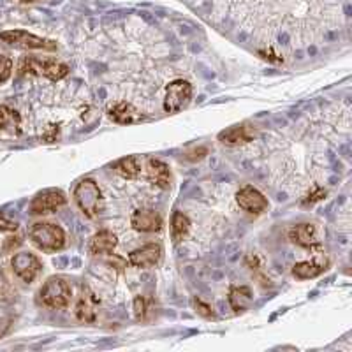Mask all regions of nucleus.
I'll return each instance as SVG.
<instances>
[{"mask_svg":"<svg viewBox=\"0 0 352 352\" xmlns=\"http://www.w3.org/2000/svg\"><path fill=\"white\" fill-rule=\"evenodd\" d=\"M28 238L43 252H56L65 245V232L53 222H36L28 231Z\"/></svg>","mask_w":352,"mask_h":352,"instance_id":"nucleus-1","label":"nucleus"},{"mask_svg":"<svg viewBox=\"0 0 352 352\" xmlns=\"http://www.w3.org/2000/svg\"><path fill=\"white\" fill-rule=\"evenodd\" d=\"M20 74L23 76H44L52 81L64 80L69 74V65L58 60H50V58H36V56H23L18 67Z\"/></svg>","mask_w":352,"mask_h":352,"instance_id":"nucleus-2","label":"nucleus"},{"mask_svg":"<svg viewBox=\"0 0 352 352\" xmlns=\"http://www.w3.org/2000/svg\"><path fill=\"white\" fill-rule=\"evenodd\" d=\"M74 203L78 204V208L83 212L85 217L88 219H96L100 213V204H102V194L97 185L96 180L92 178H83L80 184L74 187Z\"/></svg>","mask_w":352,"mask_h":352,"instance_id":"nucleus-3","label":"nucleus"},{"mask_svg":"<svg viewBox=\"0 0 352 352\" xmlns=\"http://www.w3.org/2000/svg\"><path fill=\"white\" fill-rule=\"evenodd\" d=\"M72 300V289L69 282L62 276H52L44 282L39 291V301L44 307L60 310V308L69 307Z\"/></svg>","mask_w":352,"mask_h":352,"instance_id":"nucleus-4","label":"nucleus"},{"mask_svg":"<svg viewBox=\"0 0 352 352\" xmlns=\"http://www.w3.org/2000/svg\"><path fill=\"white\" fill-rule=\"evenodd\" d=\"M0 39L8 43L9 46L18 50H41V52H55L58 44L52 39L34 36L27 30H6L0 32Z\"/></svg>","mask_w":352,"mask_h":352,"instance_id":"nucleus-5","label":"nucleus"},{"mask_svg":"<svg viewBox=\"0 0 352 352\" xmlns=\"http://www.w3.org/2000/svg\"><path fill=\"white\" fill-rule=\"evenodd\" d=\"M192 94L194 88L188 81H171V83H168V87H166L164 99H162V108H164V111L169 113V115H175V113L187 108L188 102L192 100Z\"/></svg>","mask_w":352,"mask_h":352,"instance_id":"nucleus-6","label":"nucleus"},{"mask_svg":"<svg viewBox=\"0 0 352 352\" xmlns=\"http://www.w3.org/2000/svg\"><path fill=\"white\" fill-rule=\"evenodd\" d=\"M106 113H108V116L115 124L122 125L140 124L146 116L143 109L138 108L131 100H113L111 104L108 106V109H106Z\"/></svg>","mask_w":352,"mask_h":352,"instance_id":"nucleus-7","label":"nucleus"},{"mask_svg":"<svg viewBox=\"0 0 352 352\" xmlns=\"http://www.w3.org/2000/svg\"><path fill=\"white\" fill-rule=\"evenodd\" d=\"M65 203H67V197L62 190L48 188V190H43L34 197L32 203H30V213L32 215H46V213H53L65 206Z\"/></svg>","mask_w":352,"mask_h":352,"instance_id":"nucleus-8","label":"nucleus"},{"mask_svg":"<svg viewBox=\"0 0 352 352\" xmlns=\"http://www.w3.org/2000/svg\"><path fill=\"white\" fill-rule=\"evenodd\" d=\"M11 266L14 275L20 278L25 284H30L37 278V275L41 273L43 266H41V261L37 259V256L30 252H18L12 256Z\"/></svg>","mask_w":352,"mask_h":352,"instance_id":"nucleus-9","label":"nucleus"},{"mask_svg":"<svg viewBox=\"0 0 352 352\" xmlns=\"http://www.w3.org/2000/svg\"><path fill=\"white\" fill-rule=\"evenodd\" d=\"M236 203L241 210H245L248 213H256V215H259V213L266 212L270 208L268 199L256 187H252V185H245V187H241L238 190Z\"/></svg>","mask_w":352,"mask_h":352,"instance_id":"nucleus-10","label":"nucleus"},{"mask_svg":"<svg viewBox=\"0 0 352 352\" xmlns=\"http://www.w3.org/2000/svg\"><path fill=\"white\" fill-rule=\"evenodd\" d=\"M131 226L140 232H157L162 229L164 220L160 217L159 212L148 208H141L132 212Z\"/></svg>","mask_w":352,"mask_h":352,"instance_id":"nucleus-11","label":"nucleus"},{"mask_svg":"<svg viewBox=\"0 0 352 352\" xmlns=\"http://www.w3.org/2000/svg\"><path fill=\"white\" fill-rule=\"evenodd\" d=\"M21 134V116L16 109L0 104V140H14Z\"/></svg>","mask_w":352,"mask_h":352,"instance_id":"nucleus-12","label":"nucleus"},{"mask_svg":"<svg viewBox=\"0 0 352 352\" xmlns=\"http://www.w3.org/2000/svg\"><path fill=\"white\" fill-rule=\"evenodd\" d=\"M160 256H162V248L155 243H148L132 250L129 254V263L134 268H152L159 263Z\"/></svg>","mask_w":352,"mask_h":352,"instance_id":"nucleus-13","label":"nucleus"},{"mask_svg":"<svg viewBox=\"0 0 352 352\" xmlns=\"http://www.w3.org/2000/svg\"><path fill=\"white\" fill-rule=\"evenodd\" d=\"M289 240L292 243H296L298 247L310 248V250L320 247V241L317 238V231L314 224H298L291 228L289 229Z\"/></svg>","mask_w":352,"mask_h":352,"instance_id":"nucleus-14","label":"nucleus"},{"mask_svg":"<svg viewBox=\"0 0 352 352\" xmlns=\"http://www.w3.org/2000/svg\"><path fill=\"white\" fill-rule=\"evenodd\" d=\"M256 138V129L252 125H234L231 129H226L219 134V141L229 146H238V144H245L248 141H252Z\"/></svg>","mask_w":352,"mask_h":352,"instance_id":"nucleus-15","label":"nucleus"},{"mask_svg":"<svg viewBox=\"0 0 352 352\" xmlns=\"http://www.w3.org/2000/svg\"><path fill=\"white\" fill-rule=\"evenodd\" d=\"M97 305H99V300L96 298V294L88 287H85L83 292H81L80 301L76 305V319L80 322H85V324L94 322L97 317Z\"/></svg>","mask_w":352,"mask_h":352,"instance_id":"nucleus-16","label":"nucleus"},{"mask_svg":"<svg viewBox=\"0 0 352 352\" xmlns=\"http://www.w3.org/2000/svg\"><path fill=\"white\" fill-rule=\"evenodd\" d=\"M118 245L115 232L108 231V229H102V231L96 232L92 238H90V243H88V250L94 256H106V254H113V250Z\"/></svg>","mask_w":352,"mask_h":352,"instance_id":"nucleus-17","label":"nucleus"},{"mask_svg":"<svg viewBox=\"0 0 352 352\" xmlns=\"http://www.w3.org/2000/svg\"><path fill=\"white\" fill-rule=\"evenodd\" d=\"M146 176H148L150 184H153L155 187H171V171H169V166L164 164L162 160L148 159V162H146Z\"/></svg>","mask_w":352,"mask_h":352,"instance_id":"nucleus-18","label":"nucleus"},{"mask_svg":"<svg viewBox=\"0 0 352 352\" xmlns=\"http://www.w3.org/2000/svg\"><path fill=\"white\" fill-rule=\"evenodd\" d=\"M326 266H328L326 261H301L292 266V275L296 276L298 280H310L319 276L320 273H324Z\"/></svg>","mask_w":352,"mask_h":352,"instance_id":"nucleus-19","label":"nucleus"},{"mask_svg":"<svg viewBox=\"0 0 352 352\" xmlns=\"http://www.w3.org/2000/svg\"><path fill=\"white\" fill-rule=\"evenodd\" d=\"M252 298L254 296L250 287H247V285H240V287H232L231 291H229L228 300L234 312H243V310H247V308L250 307Z\"/></svg>","mask_w":352,"mask_h":352,"instance_id":"nucleus-20","label":"nucleus"},{"mask_svg":"<svg viewBox=\"0 0 352 352\" xmlns=\"http://www.w3.org/2000/svg\"><path fill=\"white\" fill-rule=\"evenodd\" d=\"M113 171L125 180H136L141 173L140 160L136 157H124V159L116 160L113 164Z\"/></svg>","mask_w":352,"mask_h":352,"instance_id":"nucleus-21","label":"nucleus"},{"mask_svg":"<svg viewBox=\"0 0 352 352\" xmlns=\"http://www.w3.org/2000/svg\"><path fill=\"white\" fill-rule=\"evenodd\" d=\"M188 231H190V220H188V217L182 212H175V215L171 219L173 240L176 243H180V241H184L187 238Z\"/></svg>","mask_w":352,"mask_h":352,"instance_id":"nucleus-22","label":"nucleus"},{"mask_svg":"<svg viewBox=\"0 0 352 352\" xmlns=\"http://www.w3.org/2000/svg\"><path fill=\"white\" fill-rule=\"evenodd\" d=\"M12 60L9 56L6 55H0V85L6 83V81L11 78L12 74Z\"/></svg>","mask_w":352,"mask_h":352,"instance_id":"nucleus-23","label":"nucleus"},{"mask_svg":"<svg viewBox=\"0 0 352 352\" xmlns=\"http://www.w3.org/2000/svg\"><path fill=\"white\" fill-rule=\"evenodd\" d=\"M322 197H326L324 188L320 187V185H314V187H310L307 196L303 197V204H314L322 199Z\"/></svg>","mask_w":352,"mask_h":352,"instance_id":"nucleus-24","label":"nucleus"},{"mask_svg":"<svg viewBox=\"0 0 352 352\" xmlns=\"http://www.w3.org/2000/svg\"><path fill=\"white\" fill-rule=\"evenodd\" d=\"M18 222L9 219L4 212H0V231H16Z\"/></svg>","mask_w":352,"mask_h":352,"instance_id":"nucleus-25","label":"nucleus"},{"mask_svg":"<svg viewBox=\"0 0 352 352\" xmlns=\"http://www.w3.org/2000/svg\"><path fill=\"white\" fill-rule=\"evenodd\" d=\"M134 312H136L138 320L144 319V316H146V301H144V298L138 296L134 300Z\"/></svg>","mask_w":352,"mask_h":352,"instance_id":"nucleus-26","label":"nucleus"},{"mask_svg":"<svg viewBox=\"0 0 352 352\" xmlns=\"http://www.w3.org/2000/svg\"><path fill=\"white\" fill-rule=\"evenodd\" d=\"M194 305H196V312L203 317H213V308L210 305L203 303L201 300H194Z\"/></svg>","mask_w":352,"mask_h":352,"instance_id":"nucleus-27","label":"nucleus"},{"mask_svg":"<svg viewBox=\"0 0 352 352\" xmlns=\"http://www.w3.org/2000/svg\"><path fill=\"white\" fill-rule=\"evenodd\" d=\"M20 4H34V2H39V0H16Z\"/></svg>","mask_w":352,"mask_h":352,"instance_id":"nucleus-28","label":"nucleus"}]
</instances>
